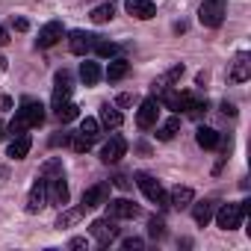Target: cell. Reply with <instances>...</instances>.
Here are the masks:
<instances>
[{
    "label": "cell",
    "instance_id": "24",
    "mask_svg": "<svg viewBox=\"0 0 251 251\" xmlns=\"http://www.w3.org/2000/svg\"><path fill=\"white\" fill-rule=\"evenodd\" d=\"M80 80H83L86 86H95V83L100 80V65H98V62H89V59H86V62L80 65Z\"/></svg>",
    "mask_w": 251,
    "mask_h": 251
},
{
    "label": "cell",
    "instance_id": "1",
    "mask_svg": "<svg viewBox=\"0 0 251 251\" xmlns=\"http://www.w3.org/2000/svg\"><path fill=\"white\" fill-rule=\"evenodd\" d=\"M42 121H45V106H42V100L24 98L21 106H18V112H15V118H12V124H9V133H24V130H30V127H39Z\"/></svg>",
    "mask_w": 251,
    "mask_h": 251
},
{
    "label": "cell",
    "instance_id": "34",
    "mask_svg": "<svg viewBox=\"0 0 251 251\" xmlns=\"http://www.w3.org/2000/svg\"><path fill=\"white\" fill-rule=\"evenodd\" d=\"M71 136H74V133H62V136H53V139H50V145H68V142H71Z\"/></svg>",
    "mask_w": 251,
    "mask_h": 251
},
{
    "label": "cell",
    "instance_id": "23",
    "mask_svg": "<svg viewBox=\"0 0 251 251\" xmlns=\"http://www.w3.org/2000/svg\"><path fill=\"white\" fill-rule=\"evenodd\" d=\"M83 139H89V142H95L98 136H100V121L98 118H83L80 121V130H77Z\"/></svg>",
    "mask_w": 251,
    "mask_h": 251
},
{
    "label": "cell",
    "instance_id": "31",
    "mask_svg": "<svg viewBox=\"0 0 251 251\" xmlns=\"http://www.w3.org/2000/svg\"><path fill=\"white\" fill-rule=\"evenodd\" d=\"M148 233H151L154 239H163V236H166V222H163L160 216H154V219L148 222Z\"/></svg>",
    "mask_w": 251,
    "mask_h": 251
},
{
    "label": "cell",
    "instance_id": "4",
    "mask_svg": "<svg viewBox=\"0 0 251 251\" xmlns=\"http://www.w3.org/2000/svg\"><path fill=\"white\" fill-rule=\"evenodd\" d=\"M136 183H139V189L145 192L148 201H154V204H169V195H166L163 183H160L157 177H151L148 172H139V175H136Z\"/></svg>",
    "mask_w": 251,
    "mask_h": 251
},
{
    "label": "cell",
    "instance_id": "32",
    "mask_svg": "<svg viewBox=\"0 0 251 251\" xmlns=\"http://www.w3.org/2000/svg\"><path fill=\"white\" fill-rule=\"evenodd\" d=\"M71 148L83 154V151H89V148H92V142H89V139H83L80 133H74V136H71Z\"/></svg>",
    "mask_w": 251,
    "mask_h": 251
},
{
    "label": "cell",
    "instance_id": "20",
    "mask_svg": "<svg viewBox=\"0 0 251 251\" xmlns=\"http://www.w3.org/2000/svg\"><path fill=\"white\" fill-rule=\"evenodd\" d=\"M213 213H216V201H198V204H192V219L198 225H210Z\"/></svg>",
    "mask_w": 251,
    "mask_h": 251
},
{
    "label": "cell",
    "instance_id": "37",
    "mask_svg": "<svg viewBox=\"0 0 251 251\" xmlns=\"http://www.w3.org/2000/svg\"><path fill=\"white\" fill-rule=\"evenodd\" d=\"M68 245H71V248H86V245H89V242H86V239H83V236H74V239H71V242H68Z\"/></svg>",
    "mask_w": 251,
    "mask_h": 251
},
{
    "label": "cell",
    "instance_id": "17",
    "mask_svg": "<svg viewBox=\"0 0 251 251\" xmlns=\"http://www.w3.org/2000/svg\"><path fill=\"white\" fill-rule=\"evenodd\" d=\"M195 201V192L189 189V186H175L172 192H169V204L175 207V210H183V207H189Z\"/></svg>",
    "mask_w": 251,
    "mask_h": 251
},
{
    "label": "cell",
    "instance_id": "21",
    "mask_svg": "<svg viewBox=\"0 0 251 251\" xmlns=\"http://www.w3.org/2000/svg\"><path fill=\"white\" fill-rule=\"evenodd\" d=\"M127 71H130V62H127V59H112V62L106 65V74H103V77H106L109 83H118L121 77H127Z\"/></svg>",
    "mask_w": 251,
    "mask_h": 251
},
{
    "label": "cell",
    "instance_id": "36",
    "mask_svg": "<svg viewBox=\"0 0 251 251\" xmlns=\"http://www.w3.org/2000/svg\"><path fill=\"white\" fill-rule=\"evenodd\" d=\"M133 100H136L133 95H118V106H130Z\"/></svg>",
    "mask_w": 251,
    "mask_h": 251
},
{
    "label": "cell",
    "instance_id": "25",
    "mask_svg": "<svg viewBox=\"0 0 251 251\" xmlns=\"http://www.w3.org/2000/svg\"><path fill=\"white\" fill-rule=\"evenodd\" d=\"M177 130H180V118L175 115V118H169L163 127H157V139L160 142H169V139H175L177 136Z\"/></svg>",
    "mask_w": 251,
    "mask_h": 251
},
{
    "label": "cell",
    "instance_id": "18",
    "mask_svg": "<svg viewBox=\"0 0 251 251\" xmlns=\"http://www.w3.org/2000/svg\"><path fill=\"white\" fill-rule=\"evenodd\" d=\"M248 71H251L248 53H236L233 68H230V80H233V83H245V80H248Z\"/></svg>",
    "mask_w": 251,
    "mask_h": 251
},
{
    "label": "cell",
    "instance_id": "15",
    "mask_svg": "<svg viewBox=\"0 0 251 251\" xmlns=\"http://www.w3.org/2000/svg\"><path fill=\"white\" fill-rule=\"evenodd\" d=\"M71 98V74L68 71H56V86H53V109L62 106Z\"/></svg>",
    "mask_w": 251,
    "mask_h": 251
},
{
    "label": "cell",
    "instance_id": "2",
    "mask_svg": "<svg viewBox=\"0 0 251 251\" xmlns=\"http://www.w3.org/2000/svg\"><path fill=\"white\" fill-rule=\"evenodd\" d=\"M245 213H248V201H242V204H222L219 213H213V216H216V225L222 230H236L242 225Z\"/></svg>",
    "mask_w": 251,
    "mask_h": 251
},
{
    "label": "cell",
    "instance_id": "9",
    "mask_svg": "<svg viewBox=\"0 0 251 251\" xmlns=\"http://www.w3.org/2000/svg\"><path fill=\"white\" fill-rule=\"evenodd\" d=\"M157 115H160V100H157V98H148V100L139 103L136 124H139L142 130H148V127H154V124H157Z\"/></svg>",
    "mask_w": 251,
    "mask_h": 251
},
{
    "label": "cell",
    "instance_id": "5",
    "mask_svg": "<svg viewBox=\"0 0 251 251\" xmlns=\"http://www.w3.org/2000/svg\"><path fill=\"white\" fill-rule=\"evenodd\" d=\"M89 233L98 239V245H109V242L118 239V225H115L112 216H106V219H95V222L89 225Z\"/></svg>",
    "mask_w": 251,
    "mask_h": 251
},
{
    "label": "cell",
    "instance_id": "35",
    "mask_svg": "<svg viewBox=\"0 0 251 251\" xmlns=\"http://www.w3.org/2000/svg\"><path fill=\"white\" fill-rule=\"evenodd\" d=\"M15 30H18V33H27V30H30V21H27V18H15Z\"/></svg>",
    "mask_w": 251,
    "mask_h": 251
},
{
    "label": "cell",
    "instance_id": "29",
    "mask_svg": "<svg viewBox=\"0 0 251 251\" xmlns=\"http://www.w3.org/2000/svg\"><path fill=\"white\" fill-rule=\"evenodd\" d=\"M112 15H115V12H112V3H103V6H95L89 18H92L95 24H106V21H112Z\"/></svg>",
    "mask_w": 251,
    "mask_h": 251
},
{
    "label": "cell",
    "instance_id": "11",
    "mask_svg": "<svg viewBox=\"0 0 251 251\" xmlns=\"http://www.w3.org/2000/svg\"><path fill=\"white\" fill-rule=\"evenodd\" d=\"M124 154H127V142H124L121 136H109V142H103V148H100V160H103L106 166L118 163Z\"/></svg>",
    "mask_w": 251,
    "mask_h": 251
},
{
    "label": "cell",
    "instance_id": "3",
    "mask_svg": "<svg viewBox=\"0 0 251 251\" xmlns=\"http://www.w3.org/2000/svg\"><path fill=\"white\" fill-rule=\"evenodd\" d=\"M225 15H227V3H225V0H204L201 9H198V21L204 27H213V30L222 27Z\"/></svg>",
    "mask_w": 251,
    "mask_h": 251
},
{
    "label": "cell",
    "instance_id": "10",
    "mask_svg": "<svg viewBox=\"0 0 251 251\" xmlns=\"http://www.w3.org/2000/svg\"><path fill=\"white\" fill-rule=\"evenodd\" d=\"M45 204H48V180L39 175L33 189H30V195H27V213H39Z\"/></svg>",
    "mask_w": 251,
    "mask_h": 251
},
{
    "label": "cell",
    "instance_id": "6",
    "mask_svg": "<svg viewBox=\"0 0 251 251\" xmlns=\"http://www.w3.org/2000/svg\"><path fill=\"white\" fill-rule=\"evenodd\" d=\"M45 177V175H42ZM48 180V204L53 207H65L68 204V183H65V175H53V177H45Z\"/></svg>",
    "mask_w": 251,
    "mask_h": 251
},
{
    "label": "cell",
    "instance_id": "41",
    "mask_svg": "<svg viewBox=\"0 0 251 251\" xmlns=\"http://www.w3.org/2000/svg\"><path fill=\"white\" fill-rule=\"evenodd\" d=\"M0 71H6V56H0Z\"/></svg>",
    "mask_w": 251,
    "mask_h": 251
},
{
    "label": "cell",
    "instance_id": "22",
    "mask_svg": "<svg viewBox=\"0 0 251 251\" xmlns=\"http://www.w3.org/2000/svg\"><path fill=\"white\" fill-rule=\"evenodd\" d=\"M121 121H124V115L112 103H103L100 106V124H103V127H112L115 130V127H121Z\"/></svg>",
    "mask_w": 251,
    "mask_h": 251
},
{
    "label": "cell",
    "instance_id": "14",
    "mask_svg": "<svg viewBox=\"0 0 251 251\" xmlns=\"http://www.w3.org/2000/svg\"><path fill=\"white\" fill-rule=\"evenodd\" d=\"M124 9H127L133 18H139V21H148V18L157 15V6L151 3V0H124Z\"/></svg>",
    "mask_w": 251,
    "mask_h": 251
},
{
    "label": "cell",
    "instance_id": "26",
    "mask_svg": "<svg viewBox=\"0 0 251 251\" xmlns=\"http://www.w3.org/2000/svg\"><path fill=\"white\" fill-rule=\"evenodd\" d=\"M80 219H83V210H80V207H74V210H62L53 227H59V230H62V227H71V225H77Z\"/></svg>",
    "mask_w": 251,
    "mask_h": 251
},
{
    "label": "cell",
    "instance_id": "16",
    "mask_svg": "<svg viewBox=\"0 0 251 251\" xmlns=\"http://www.w3.org/2000/svg\"><path fill=\"white\" fill-rule=\"evenodd\" d=\"M30 148H33V139H30V133H15V139L9 142L6 154H9L12 160H24V157L30 154Z\"/></svg>",
    "mask_w": 251,
    "mask_h": 251
},
{
    "label": "cell",
    "instance_id": "12",
    "mask_svg": "<svg viewBox=\"0 0 251 251\" xmlns=\"http://www.w3.org/2000/svg\"><path fill=\"white\" fill-rule=\"evenodd\" d=\"M62 36H65V27H62L59 21H50V24H45V27L39 30L36 48H42V50H45V48H53V45H56Z\"/></svg>",
    "mask_w": 251,
    "mask_h": 251
},
{
    "label": "cell",
    "instance_id": "13",
    "mask_svg": "<svg viewBox=\"0 0 251 251\" xmlns=\"http://www.w3.org/2000/svg\"><path fill=\"white\" fill-rule=\"evenodd\" d=\"M95 39H98V36H92V33H86V30H71V36H68V48H71V53L86 56V53L95 48Z\"/></svg>",
    "mask_w": 251,
    "mask_h": 251
},
{
    "label": "cell",
    "instance_id": "40",
    "mask_svg": "<svg viewBox=\"0 0 251 251\" xmlns=\"http://www.w3.org/2000/svg\"><path fill=\"white\" fill-rule=\"evenodd\" d=\"M9 42V33H6V27H0V45H6Z\"/></svg>",
    "mask_w": 251,
    "mask_h": 251
},
{
    "label": "cell",
    "instance_id": "19",
    "mask_svg": "<svg viewBox=\"0 0 251 251\" xmlns=\"http://www.w3.org/2000/svg\"><path fill=\"white\" fill-rule=\"evenodd\" d=\"M195 142H198L201 148L213 151V148L222 142V136H219V130H213V127H198V130H195Z\"/></svg>",
    "mask_w": 251,
    "mask_h": 251
},
{
    "label": "cell",
    "instance_id": "27",
    "mask_svg": "<svg viewBox=\"0 0 251 251\" xmlns=\"http://www.w3.org/2000/svg\"><path fill=\"white\" fill-rule=\"evenodd\" d=\"M177 77H183V65H175L169 74H163L160 80H154V92H163V89H169V86H172Z\"/></svg>",
    "mask_w": 251,
    "mask_h": 251
},
{
    "label": "cell",
    "instance_id": "8",
    "mask_svg": "<svg viewBox=\"0 0 251 251\" xmlns=\"http://www.w3.org/2000/svg\"><path fill=\"white\" fill-rule=\"evenodd\" d=\"M106 216L112 219H136L139 216V204L127 201V198H106Z\"/></svg>",
    "mask_w": 251,
    "mask_h": 251
},
{
    "label": "cell",
    "instance_id": "33",
    "mask_svg": "<svg viewBox=\"0 0 251 251\" xmlns=\"http://www.w3.org/2000/svg\"><path fill=\"white\" fill-rule=\"evenodd\" d=\"M121 248H127V251H130V248H142V239L130 236V239H124V242H121Z\"/></svg>",
    "mask_w": 251,
    "mask_h": 251
},
{
    "label": "cell",
    "instance_id": "38",
    "mask_svg": "<svg viewBox=\"0 0 251 251\" xmlns=\"http://www.w3.org/2000/svg\"><path fill=\"white\" fill-rule=\"evenodd\" d=\"M115 186H118V189H127L130 180H127V177H115Z\"/></svg>",
    "mask_w": 251,
    "mask_h": 251
},
{
    "label": "cell",
    "instance_id": "7",
    "mask_svg": "<svg viewBox=\"0 0 251 251\" xmlns=\"http://www.w3.org/2000/svg\"><path fill=\"white\" fill-rule=\"evenodd\" d=\"M109 198V183H95L83 192V201H80V210H95V207H103Z\"/></svg>",
    "mask_w": 251,
    "mask_h": 251
},
{
    "label": "cell",
    "instance_id": "28",
    "mask_svg": "<svg viewBox=\"0 0 251 251\" xmlns=\"http://www.w3.org/2000/svg\"><path fill=\"white\" fill-rule=\"evenodd\" d=\"M98 56H103V59H112L115 53H118V45H112V42H106V39H95V48H92Z\"/></svg>",
    "mask_w": 251,
    "mask_h": 251
},
{
    "label": "cell",
    "instance_id": "42",
    "mask_svg": "<svg viewBox=\"0 0 251 251\" xmlns=\"http://www.w3.org/2000/svg\"><path fill=\"white\" fill-rule=\"evenodd\" d=\"M0 136H3V124H0Z\"/></svg>",
    "mask_w": 251,
    "mask_h": 251
},
{
    "label": "cell",
    "instance_id": "39",
    "mask_svg": "<svg viewBox=\"0 0 251 251\" xmlns=\"http://www.w3.org/2000/svg\"><path fill=\"white\" fill-rule=\"evenodd\" d=\"M9 106H12V98L3 95V98H0V109H9Z\"/></svg>",
    "mask_w": 251,
    "mask_h": 251
},
{
    "label": "cell",
    "instance_id": "30",
    "mask_svg": "<svg viewBox=\"0 0 251 251\" xmlns=\"http://www.w3.org/2000/svg\"><path fill=\"white\" fill-rule=\"evenodd\" d=\"M53 112H56V118H59V121L65 124V121H74L80 109H77V103H71V100H65V103H62V106H56Z\"/></svg>",
    "mask_w": 251,
    "mask_h": 251
}]
</instances>
